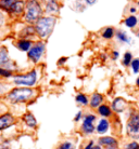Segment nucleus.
Wrapping results in <instances>:
<instances>
[{
  "mask_svg": "<svg viewBox=\"0 0 139 149\" xmlns=\"http://www.w3.org/2000/svg\"><path fill=\"white\" fill-rule=\"evenodd\" d=\"M56 19L53 16H45V17H40L36 22V33L40 38H47L50 36L52 33L54 25H56Z\"/></svg>",
  "mask_w": 139,
  "mask_h": 149,
  "instance_id": "nucleus-1",
  "label": "nucleus"
},
{
  "mask_svg": "<svg viewBox=\"0 0 139 149\" xmlns=\"http://www.w3.org/2000/svg\"><path fill=\"white\" fill-rule=\"evenodd\" d=\"M34 90L30 88H16L11 90L8 93L7 97L11 103H24V102L30 101L32 97L34 96Z\"/></svg>",
  "mask_w": 139,
  "mask_h": 149,
  "instance_id": "nucleus-2",
  "label": "nucleus"
},
{
  "mask_svg": "<svg viewBox=\"0 0 139 149\" xmlns=\"http://www.w3.org/2000/svg\"><path fill=\"white\" fill-rule=\"evenodd\" d=\"M42 9L40 4L36 0H30L26 6V12H25V21L28 23L37 22L42 17Z\"/></svg>",
  "mask_w": 139,
  "mask_h": 149,
  "instance_id": "nucleus-3",
  "label": "nucleus"
},
{
  "mask_svg": "<svg viewBox=\"0 0 139 149\" xmlns=\"http://www.w3.org/2000/svg\"><path fill=\"white\" fill-rule=\"evenodd\" d=\"M126 132L128 136L133 139L139 138V112L131 113L126 123Z\"/></svg>",
  "mask_w": 139,
  "mask_h": 149,
  "instance_id": "nucleus-4",
  "label": "nucleus"
},
{
  "mask_svg": "<svg viewBox=\"0 0 139 149\" xmlns=\"http://www.w3.org/2000/svg\"><path fill=\"white\" fill-rule=\"evenodd\" d=\"M13 81L18 86H33L36 83V81H37V71L34 69V70H32L28 74L14 76L13 77Z\"/></svg>",
  "mask_w": 139,
  "mask_h": 149,
  "instance_id": "nucleus-5",
  "label": "nucleus"
},
{
  "mask_svg": "<svg viewBox=\"0 0 139 149\" xmlns=\"http://www.w3.org/2000/svg\"><path fill=\"white\" fill-rule=\"evenodd\" d=\"M45 43L39 41L37 43H35L34 45H32V48L30 49L28 51V57L30 60H32L34 63H37L39 62V60L42 58V54L45 52Z\"/></svg>",
  "mask_w": 139,
  "mask_h": 149,
  "instance_id": "nucleus-6",
  "label": "nucleus"
},
{
  "mask_svg": "<svg viewBox=\"0 0 139 149\" xmlns=\"http://www.w3.org/2000/svg\"><path fill=\"white\" fill-rule=\"evenodd\" d=\"M96 120V117L94 115H86L83 119V125L82 130L85 134H91L95 131L94 121Z\"/></svg>",
  "mask_w": 139,
  "mask_h": 149,
  "instance_id": "nucleus-7",
  "label": "nucleus"
},
{
  "mask_svg": "<svg viewBox=\"0 0 139 149\" xmlns=\"http://www.w3.org/2000/svg\"><path fill=\"white\" fill-rule=\"evenodd\" d=\"M15 119L11 113H4L0 116V131L6 130L14 123Z\"/></svg>",
  "mask_w": 139,
  "mask_h": 149,
  "instance_id": "nucleus-8",
  "label": "nucleus"
},
{
  "mask_svg": "<svg viewBox=\"0 0 139 149\" xmlns=\"http://www.w3.org/2000/svg\"><path fill=\"white\" fill-rule=\"evenodd\" d=\"M126 106H127V103L122 97H117L112 102V109L113 111L116 112V113H121V112L124 111L126 109Z\"/></svg>",
  "mask_w": 139,
  "mask_h": 149,
  "instance_id": "nucleus-9",
  "label": "nucleus"
},
{
  "mask_svg": "<svg viewBox=\"0 0 139 149\" xmlns=\"http://www.w3.org/2000/svg\"><path fill=\"white\" fill-rule=\"evenodd\" d=\"M10 64H11V62H10V60H9L7 48L1 47V48H0V67L10 69V67H9Z\"/></svg>",
  "mask_w": 139,
  "mask_h": 149,
  "instance_id": "nucleus-10",
  "label": "nucleus"
},
{
  "mask_svg": "<svg viewBox=\"0 0 139 149\" xmlns=\"http://www.w3.org/2000/svg\"><path fill=\"white\" fill-rule=\"evenodd\" d=\"M23 10H24V2L21 1V0H16L14 3L12 4L9 13H11V14H21Z\"/></svg>",
  "mask_w": 139,
  "mask_h": 149,
  "instance_id": "nucleus-11",
  "label": "nucleus"
},
{
  "mask_svg": "<svg viewBox=\"0 0 139 149\" xmlns=\"http://www.w3.org/2000/svg\"><path fill=\"white\" fill-rule=\"evenodd\" d=\"M23 120H24L25 124H26L28 127H35L37 125V120H36V118L34 117V115L30 113V112H27L26 115H24Z\"/></svg>",
  "mask_w": 139,
  "mask_h": 149,
  "instance_id": "nucleus-12",
  "label": "nucleus"
},
{
  "mask_svg": "<svg viewBox=\"0 0 139 149\" xmlns=\"http://www.w3.org/2000/svg\"><path fill=\"white\" fill-rule=\"evenodd\" d=\"M99 143L103 146H107L108 148L109 147H117L119 146V142L113 137H101L99 139Z\"/></svg>",
  "mask_w": 139,
  "mask_h": 149,
  "instance_id": "nucleus-13",
  "label": "nucleus"
},
{
  "mask_svg": "<svg viewBox=\"0 0 139 149\" xmlns=\"http://www.w3.org/2000/svg\"><path fill=\"white\" fill-rule=\"evenodd\" d=\"M102 102H103V96H102L101 94L99 93H95L92 96H91V100H90V106L92 108H98L100 104H101Z\"/></svg>",
  "mask_w": 139,
  "mask_h": 149,
  "instance_id": "nucleus-14",
  "label": "nucleus"
},
{
  "mask_svg": "<svg viewBox=\"0 0 139 149\" xmlns=\"http://www.w3.org/2000/svg\"><path fill=\"white\" fill-rule=\"evenodd\" d=\"M109 121L105 119H102L99 121L97 125V132L99 134H104L107 131L109 130Z\"/></svg>",
  "mask_w": 139,
  "mask_h": 149,
  "instance_id": "nucleus-15",
  "label": "nucleus"
},
{
  "mask_svg": "<svg viewBox=\"0 0 139 149\" xmlns=\"http://www.w3.org/2000/svg\"><path fill=\"white\" fill-rule=\"evenodd\" d=\"M46 11L49 13H56L59 11V6L56 3V0H48L46 4Z\"/></svg>",
  "mask_w": 139,
  "mask_h": 149,
  "instance_id": "nucleus-16",
  "label": "nucleus"
},
{
  "mask_svg": "<svg viewBox=\"0 0 139 149\" xmlns=\"http://www.w3.org/2000/svg\"><path fill=\"white\" fill-rule=\"evenodd\" d=\"M18 48L21 51H30V49L32 48V41L27 40V39H22L18 42Z\"/></svg>",
  "mask_w": 139,
  "mask_h": 149,
  "instance_id": "nucleus-17",
  "label": "nucleus"
},
{
  "mask_svg": "<svg viewBox=\"0 0 139 149\" xmlns=\"http://www.w3.org/2000/svg\"><path fill=\"white\" fill-rule=\"evenodd\" d=\"M35 34H37L36 33V28L33 26H27L23 29V31H21V37L27 38V37H30V36H34Z\"/></svg>",
  "mask_w": 139,
  "mask_h": 149,
  "instance_id": "nucleus-18",
  "label": "nucleus"
},
{
  "mask_svg": "<svg viewBox=\"0 0 139 149\" xmlns=\"http://www.w3.org/2000/svg\"><path fill=\"white\" fill-rule=\"evenodd\" d=\"M98 112L102 116V117H110V116L112 115V110L110 108L109 106H107V105H100L99 107H98Z\"/></svg>",
  "mask_w": 139,
  "mask_h": 149,
  "instance_id": "nucleus-19",
  "label": "nucleus"
},
{
  "mask_svg": "<svg viewBox=\"0 0 139 149\" xmlns=\"http://www.w3.org/2000/svg\"><path fill=\"white\" fill-rule=\"evenodd\" d=\"M15 1L16 0H0V9L9 12L12 7V4L14 3Z\"/></svg>",
  "mask_w": 139,
  "mask_h": 149,
  "instance_id": "nucleus-20",
  "label": "nucleus"
},
{
  "mask_svg": "<svg viewBox=\"0 0 139 149\" xmlns=\"http://www.w3.org/2000/svg\"><path fill=\"white\" fill-rule=\"evenodd\" d=\"M137 17L136 16H134V15H131V16H128V17H126L124 21V24L125 26L128 27V28H133V27H135L136 25H137Z\"/></svg>",
  "mask_w": 139,
  "mask_h": 149,
  "instance_id": "nucleus-21",
  "label": "nucleus"
},
{
  "mask_svg": "<svg viewBox=\"0 0 139 149\" xmlns=\"http://www.w3.org/2000/svg\"><path fill=\"white\" fill-rule=\"evenodd\" d=\"M116 37L121 42H124V43H131V38L128 37V35L125 31H117Z\"/></svg>",
  "mask_w": 139,
  "mask_h": 149,
  "instance_id": "nucleus-22",
  "label": "nucleus"
},
{
  "mask_svg": "<svg viewBox=\"0 0 139 149\" xmlns=\"http://www.w3.org/2000/svg\"><path fill=\"white\" fill-rule=\"evenodd\" d=\"M113 36H114V29L112 27H107L102 33V37L104 39H111Z\"/></svg>",
  "mask_w": 139,
  "mask_h": 149,
  "instance_id": "nucleus-23",
  "label": "nucleus"
},
{
  "mask_svg": "<svg viewBox=\"0 0 139 149\" xmlns=\"http://www.w3.org/2000/svg\"><path fill=\"white\" fill-rule=\"evenodd\" d=\"M76 102L79 103V104H82L83 106L88 104V98H87L86 95H84V94H78L77 96H76Z\"/></svg>",
  "mask_w": 139,
  "mask_h": 149,
  "instance_id": "nucleus-24",
  "label": "nucleus"
},
{
  "mask_svg": "<svg viewBox=\"0 0 139 149\" xmlns=\"http://www.w3.org/2000/svg\"><path fill=\"white\" fill-rule=\"evenodd\" d=\"M132 62H133V55H132V53L126 52L124 54V60H123V64H124L125 66H128L129 64H132Z\"/></svg>",
  "mask_w": 139,
  "mask_h": 149,
  "instance_id": "nucleus-25",
  "label": "nucleus"
},
{
  "mask_svg": "<svg viewBox=\"0 0 139 149\" xmlns=\"http://www.w3.org/2000/svg\"><path fill=\"white\" fill-rule=\"evenodd\" d=\"M0 76H1V77H4V78H9V77L12 76V70L11 69L0 67Z\"/></svg>",
  "mask_w": 139,
  "mask_h": 149,
  "instance_id": "nucleus-26",
  "label": "nucleus"
},
{
  "mask_svg": "<svg viewBox=\"0 0 139 149\" xmlns=\"http://www.w3.org/2000/svg\"><path fill=\"white\" fill-rule=\"evenodd\" d=\"M58 149H75V146L73 145L71 142H63L59 146Z\"/></svg>",
  "mask_w": 139,
  "mask_h": 149,
  "instance_id": "nucleus-27",
  "label": "nucleus"
},
{
  "mask_svg": "<svg viewBox=\"0 0 139 149\" xmlns=\"http://www.w3.org/2000/svg\"><path fill=\"white\" fill-rule=\"evenodd\" d=\"M124 149H139V143H137L136 141L128 143L127 145H125Z\"/></svg>",
  "mask_w": 139,
  "mask_h": 149,
  "instance_id": "nucleus-28",
  "label": "nucleus"
},
{
  "mask_svg": "<svg viewBox=\"0 0 139 149\" xmlns=\"http://www.w3.org/2000/svg\"><path fill=\"white\" fill-rule=\"evenodd\" d=\"M132 68H133V71H134V74H137L139 71V60L138 58H135V60H133L132 62Z\"/></svg>",
  "mask_w": 139,
  "mask_h": 149,
  "instance_id": "nucleus-29",
  "label": "nucleus"
},
{
  "mask_svg": "<svg viewBox=\"0 0 139 149\" xmlns=\"http://www.w3.org/2000/svg\"><path fill=\"white\" fill-rule=\"evenodd\" d=\"M0 149H9V142L1 143L0 144Z\"/></svg>",
  "mask_w": 139,
  "mask_h": 149,
  "instance_id": "nucleus-30",
  "label": "nucleus"
},
{
  "mask_svg": "<svg viewBox=\"0 0 139 149\" xmlns=\"http://www.w3.org/2000/svg\"><path fill=\"white\" fill-rule=\"evenodd\" d=\"M92 147H94V142L91 141V142H89L88 144H87L86 147H85L84 149H92Z\"/></svg>",
  "mask_w": 139,
  "mask_h": 149,
  "instance_id": "nucleus-31",
  "label": "nucleus"
},
{
  "mask_svg": "<svg viewBox=\"0 0 139 149\" xmlns=\"http://www.w3.org/2000/svg\"><path fill=\"white\" fill-rule=\"evenodd\" d=\"M4 14L0 12V27L4 25Z\"/></svg>",
  "mask_w": 139,
  "mask_h": 149,
  "instance_id": "nucleus-32",
  "label": "nucleus"
},
{
  "mask_svg": "<svg viewBox=\"0 0 139 149\" xmlns=\"http://www.w3.org/2000/svg\"><path fill=\"white\" fill-rule=\"evenodd\" d=\"M82 111H78L77 112V115H76V117H75V121H79L80 120V118H82Z\"/></svg>",
  "mask_w": 139,
  "mask_h": 149,
  "instance_id": "nucleus-33",
  "label": "nucleus"
},
{
  "mask_svg": "<svg viewBox=\"0 0 139 149\" xmlns=\"http://www.w3.org/2000/svg\"><path fill=\"white\" fill-rule=\"evenodd\" d=\"M87 2V4H89V6H92V4H95L96 2H97V0H85Z\"/></svg>",
  "mask_w": 139,
  "mask_h": 149,
  "instance_id": "nucleus-34",
  "label": "nucleus"
},
{
  "mask_svg": "<svg viewBox=\"0 0 139 149\" xmlns=\"http://www.w3.org/2000/svg\"><path fill=\"white\" fill-rule=\"evenodd\" d=\"M119 55H120L119 52H117V51H114V52H113V60H116L117 57H119Z\"/></svg>",
  "mask_w": 139,
  "mask_h": 149,
  "instance_id": "nucleus-35",
  "label": "nucleus"
},
{
  "mask_svg": "<svg viewBox=\"0 0 139 149\" xmlns=\"http://www.w3.org/2000/svg\"><path fill=\"white\" fill-rule=\"evenodd\" d=\"M4 86H2L1 83H0V94H1V93H2V92H4Z\"/></svg>",
  "mask_w": 139,
  "mask_h": 149,
  "instance_id": "nucleus-36",
  "label": "nucleus"
},
{
  "mask_svg": "<svg viewBox=\"0 0 139 149\" xmlns=\"http://www.w3.org/2000/svg\"><path fill=\"white\" fill-rule=\"evenodd\" d=\"M92 149H102V148L100 147V146H94V147H92Z\"/></svg>",
  "mask_w": 139,
  "mask_h": 149,
  "instance_id": "nucleus-37",
  "label": "nucleus"
},
{
  "mask_svg": "<svg viewBox=\"0 0 139 149\" xmlns=\"http://www.w3.org/2000/svg\"><path fill=\"white\" fill-rule=\"evenodd\" d=\"M64 61H66V58H64V57H63V58H61V61L59 62V64H62L64 62Z\"/></svg>",
  "mask_w": 139,
  "mask_h": 149,
  "instance_id": "nucleus-38",
  "label": "nucleus"
},
{
  "mask_svg": "<svg viewBox=\"0 0 139 149\" xmlns=\"http://www.w3.org/2000/svg\"><path fill=\"white\" fill-rule=\"evenodd\" d=\"M131 12H132V13L136 12V8H132V9H131Z\"/></svg>",
  "mask_w": 139,
  "mask_h": 149,
  "instance_id": "nucleus-39",
  "label": "nucleus"
},
{
  "mask_svg": "<svg viewBox=\"0 0 139 149\" xmlns=\"http://www.w3.org/2000/svg\"><path fill=\"white\" fill-rule=\"evenodd\" d=\"M136 83H137V86H138V88H139V78L137 79V81H136Z\"/></svg>",
  "mask_w": 139,
  "mask_h": 149,
  "instance_id": "nucleus-40",
  "label": "nucleus"
},
{
  "mask_svg": "<svg viewBox=\"0 0 139 149\" xmlns=\"http://www.w3.org/2000/svg\"><path fill=\"white\" fill-rule=\"evenodd\" d=\"M108 149H116V147H109Z\"/></svg>",
  "mask_w": 139,
  "mask_h": 149,
  "instance_id": "nucleus-41",
  "label": "nucleus"
},
{
  "mask_svg": "<svg viewBox=\"0 0 139 149\" xmlns=\"http://www.w3.org/2000/svg\"><path fill=\"white\" fill-rule=\"evenodd\" d=\"M138 36H139V33H138Z\"/></svg>",
  "mask_w": 139,
  "mask_h": 149,
  "instance_id": "nucleus-42",
  "label": "nucleus"
},
{
  "mask_svg": "<svg viewBox=\"0 0 139 149\" xmlns=\"http://www.w3.org/2000/svg\"><path fill=\"white\" fill-rule=\"evenodd\" d=\"M138 6H139V3H138Z\"/></svg>",
  "mask_w": 139,
  "mask_h": 149,
  "instance_id": "nucleus-43",
  "label": "nucleus"
}]
</instances>
